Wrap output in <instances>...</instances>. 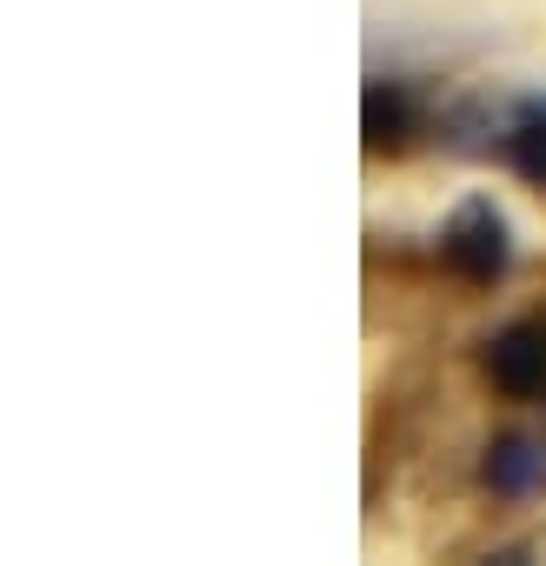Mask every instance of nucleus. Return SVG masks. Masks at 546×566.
<instances>
[{
	"mask_svg": "<svg viewBox=\"0 0 546 566\" xmlns=\"http://www.w3.org/2000/svg\"><path fill=\"white\" fill-rule=\"evenodd\" d=\"M440 253H447L453 273L473 280V287H493V280L506 273V260H513V240H506L500 207H493V200H466V207L453 213V227L440 233Z\"/></svg>",
	"mask_w": 546,
	"mask_h": 566,
	"instance_id": "obj_1",
	"label": "nucleus"
},
{
	"mask_svg": "<svg viewBox=\"0 0 546 566\" xmlns=\"http://www.w3.org/2000/svg\"><path fill=\"white\" fill-rule=\"evenodd\" d=\"M486 374H493V387L513 394V400L546 394V334H539V327H506V334H493V340H486Z\"/></svg>",
	"mask_w": 546,
	"mask_h": 566,
	"instance_id": "obj_2",
	"label": "nucleus"
},
{
	"mask_svg": "<svg viewBox=\"0 0 546 566\" xmlns=\"http://www.w3.org/2000/svg\"><path fill=\"white\" fill-rule=\"evenodd\" d=\"M407 127H413L407 94H400L393 81H374V87H367V101H360V134H367V147H374V154H380V147H400V140H407Z\"/></svg>",
	"mask_w": 546,
	"mask_h": 566,
	"instance_id": "obj_3",
	"label": "nucleus"
},
{
	"mask_svg": "<svg viewBox=\"0 0 546 566\" xmlns=\"http://www.w3.org/2000/svg\"><path fill=\"white\" fill-rule=\"evenodd\" d=\"M480 473H486L493 493H526V486L546 473V453H539L533 440H493L486 460H480Z\"/></svg>",
	"mask_w": 546,
	"mask_h": 566,
	"instance_id": "obj_4",
	"label": "nucleus"
},
{
	"mask_svg": "<svg viewBox=\"0 0 546 566\" xmlns=\"http://www.w3.org/2000/svg\"><path fill=\"white\" fill-rule=\"evenodd\" d=\"M506 160H513L519 180H539V187H546V120L513 127V134H506Z\"/></svg>",
	"mask_w": 546,
	"mask_h": 566,
	"instance_id": "obj_5",
	"label": "nucleus"
}]
</instances>
